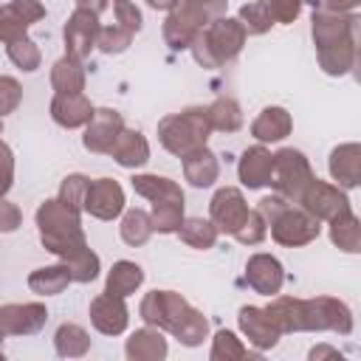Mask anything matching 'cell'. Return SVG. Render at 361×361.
<instances>
[{
    "label": "cell",
    "mask_w": 361,
    "mask_h": 361,
    "mask_svg": "<svg viewBox=\"0 0 361 361\" xmlns=\"http://www.w3.org/2000/svg\"><path fill=\"white\" fill-rule=\"evenodd\" d=\"M71 282H73V279H71V271H68L65 262L37 268V271H31V276H28V288H31L34 293H39V296H56V293H62Z\"/></svg>",
    "instance_id": "obj_31"
},
{
    "label": "cell",
    "mask_w": 361,
    "mask_h": 361,
    "mask_svg": "<svg viewBox=\"0 0 361 361\" xmlns=\"http://www.w3.org/2000/svg\"><path fill=\"white\" fill-rule=\"evenodd\" d=\"M0 358H3V336H0Z\"/></svg>",
    "instance_id": "obj_53"
},
{
    "label": "cell",
    "mask_w": 361,
    "mask_h": 361,
    "mask_svg": "<svg viewBox=\"0 0 361 361\" xmlns=\"http://www.w3.org/2000/svg\"><path fill=\"white\" fill-rule=\"evenodd\" d=\"M299 206H302L307 214H313L316 220H333L336 214H341V212L350 209V197L344 195V189L313 178V180L305 186V192H302V197H299Z\"/></svg>",
    "instance_id": "obj_9"
},
{
    "label": "cell",
    "mask_w": 361,
    "mask_h": 361,
    "mask_svg": "<svg viewBox=\"0 0 361 361\" xmlns=\"http://www.w3.org/2000/svg\"><path fill=\"white\" fill-rule=\"evenodd\" d=\"M76 8H85V11H93L96 17L107 8V0H76Z\"/></svg>",
    "instance_id": "obj_50"
},
{
    "label": "cell",
    "mask_w": 361,
    "mask_h": 361,
    "mask_svg": "<svg viewBox=\"0 0 361 361\" xmlns=\"http://www.w3.org/2000/svg\"><path fill=\"white\" fill-rule=\"evenodd\" d=\"M147 3H149L152 8H166V11H169V8H175L178 0H147Z\"/></svg>",
    "instance_id": "obj_52"
},
{
    "label": "cell",
    "mask_w": 361,
    "mask_h": 361,
    "mask_svg": "<svg viewBox=\"0 0 361 361\" xmlns=\"http://www.w3.org/2000/svg\"><path fill=\"white\" fill-rule=\"evenodd\" d=\"M127 358L133 361H161L166 355V338L158 327H141L127 338Z\"/></svg>",
    "instance_id": "obj_26"
},
{
    "label": "cell",
    "mask_w": 361,
    "mask_h": 361,
    "mask_svg": "<svg viewBox=\"0 0 361 361\" xmlns=\"http://www.w3.org/2000/svg\"><path fill=\"white\" fill-rule=\"evenodd\" d=\"M180 161H183V175H186V180H189L192 186H197V189L212 186V183L217 180V175H220L217 155H214L209 147H200V149L183 155Z\"/></svg>",
    "instance_id": "obj_24"
},
{
    "label": "cell",
    "mask_w": 361,
    "mask_h": 361,
    "mask_svg": "<svg viewBox=\"0 0 361 361\" xmlns=\"http://www.w3.org/2000/svg\"><path fill=\"white\" fill-rule=\"evenodd\" d=\"M93 104L85 93H56L51 99V118L59 124V127H85L93 116Z\"/></svg>",
    "instance_id": "obj_20"
},
{
    "label": "cell",
    "mask_w": 361,
    "mask_h": 361,
    "mask_svg": "<svg viewBox=\"0 0 361 361\" xmlns=\"http://www.w3.org/2000/svg\"><path fill=\"white\" fill-rule=\"evenodd\" d=\"M324 355H333V358H336V355H341V353L333 350V347H327V344H319V347L310 350V358H313V361H316V358H324Z\"/></svg>",
    "instance_id": "obj_51"
},
{
    "label": "cell",
    "mask_w": 361,
    "mask_h": 361,
    "mask_svg": "<svg viewBox=\"0 0 361 361\" xmlns=\"http://www.w3.org/2000/svg\"><path fill=\"white\" fill-rule=\"evenodd\" d=\"M358 3L361 0H324L322 8H327V11H353Z\"/></svg>",
    "instance_id": "obj_49"
},
{
    "label": "cell",
    "mask_w": 361,
    "mask_h": 361,
    "mask_svg": "<svg viewBox=\"0 0 361 361\" xmlns=\"http://www.w3.org/2000/svg\"><path fill=\"white\" fill-rule=\"evenodd\" d=\"M37 228H39V240L42 245L56 254L62 262L76 259L82 251H87V240L82 231V220L79 212L71 209L68 203H62L59 197H51L45 203H39L37 209Z\"/></svg>",
    "instance_id": "obj_3"
},
{
    "label": "cell",
    "mask_w": 361,
    "mask_h": 361,
    "mask_svg": "<svg viewBox=\"0 0 361 361\" xmlns=\"http://www.w3.org/2000/svg\"><path fill=\"white\" fill-rule=\"evenodd\" d=\"M45 17V6L39 0H11L0 6V42L23 39L25 31Z\"/></svg>",
    "instance_id": "obj_10"
},
{
    "label": "cell",
    "mask_w": 361,
    "mask_h": 361,
    "mask_svg": "<svg viewBox=\"0 0 361 361\" xmlns=\"http://www.w3.org/2000/svg\"><path fill=\"white\" fill-rule=\"evenodd\" d=\"M310 31H313V45H316V56L324 73L330 76H344L355 68L358 59V17L350 11H327L322 8V3H316L313 8V20H310Z\"/></svg>",
    "instance_id": "obj_1"
},
{
    "label": "cell",
    "mask_w": 361,
    "mask_h": 361,
    "mask_svg": "<svg viewBox=\"0 0 361 361\" xmlns=\"http://www.w3.org/2000/svg\"><path fill=\"white\" fill-rule=\"evenodd\" d=\"M133 189H135L141 197L152 200V203L183 200V189H180L175 180L164 178V175H135V178H133Z\"/></svg>",
    "instance_id": "obj_29"
},
{
    "label": "cell",
    "mask_w": 361,
    "mask_h": 361,
    "mask_svg": "<svg viewBox=\"0 0 361 361\" xmlns=\"http://www.w3.org/2000/svg\"><path fill=\"white\" fill-rule=\"evenodd\" d=\"M152 231L158 234H175L178 226L183 223V200H166V203H152Z\"/></svg>",
    "instance_id": "obj_36"
},
{
    "label": "cell",
    "mask_w": 361,
    "mask_h": 361,
    "mask_svg": "<svg viewBox=\"0 0 361 361\" xmlns=\"http://www.w3.org/2000/svg\"><path fill=\"white\" fill-rule=\"evenodd\" d=\"M299 330H333L338 336L353 333V313L341 299L333 296H316L302 299L299 305Z\"/></svg>",
    "instance_id": "obj_8"
},
{
    "label": "cell",
    "mask_w": 361,
    "mask_h": 361,
    "mask_svg": "<svg viewBox=\"0 0 361 361\" xmlns=\"http://www.w3.org/2000/svg\"><path fill=\"white\" fill-rule=\"evenodd\" d=\"M313 169H310V161L305 158V152L293 149V147H285L274 155V169H271V186L276 189V195H282L285 200H293L299 203L305 186L313 180Z\"/></svg>",
    "instance_id": "obj_7"
},
{
    "label": "cell",
    "mask_w": 361,
    "mask_h": 361,
    "mask_svg": "<svg viewBox=\"0 0 361 361\" xmlns=\"http://www.w3.org/2000/svg\"><path fill=\"white\" fill-rule=\"evenodd\" d=\"M265 234H268L265 217H262L257 209H251V212H248V217L243 220V226L234 231V240H237V243H243V245H257V243H262V240H265Z\"/></svg>",
    "instance_id": "obj_41"
},
{
    "label": "cell",
    "mask_w": 361,
    "mask_h": 361,
    "mask_svg": "<svg viewBox=\"0 0 361 361\" xmlns=\"http://www.w3.org/2000/svg\"><path fill=\"white\" fill-rule=\"evenodd\" d=\"M121 130H124L121 113H118V110H110V107H99V110H93L90 121L85 124V138H82V144H85L87 152L107 155Z\"/></svg>",
    "instance_id": "obj_15"
},
{
    "label": "cell",
    "mask_w": 361,
    "mask_h": 361,
    "mask_svg": "<svg viewBox=\"0 0 361 361\" xmlns=\"http://www.w3.org/2000/svg\"><path fill=\"white\" fill-rule=\"evenodd\" d=\"M290 127H293L290 113H288L285 107L271 104V107H265V110L254 118L251 135H254L257 141H282V138L290 135Z\"/></svg>",
    "instance_id": "obj_25"
},
{
    "label": "cell",
    "mask_w": 361,
    "mask_h": 361,
    "mask_svg": "<svg viewBox=\"0 0 361 361\" xmlns=\"http://www.w3.org/2000/svg\"><path fill=\"white\" fill-rule=\"evenodd\" d=\"M54 347L62 358H82L87 350H90V336L73 324V322H65L56 327V336H54Z\"/></svg>",
    "instance_id": "obj_33"
},
{
    "label": "cell",
    "mask_w": 361,
    "mask_h": 361,
    "mask_svg": "<svg viewBox=\"0 0 361 361\" xmlns=\"http://www.w3.org/2000/svg\"><path fill=\"white\" fill-rule=\"evenodd\" d=\"M118 228H121V240L135 248V245H144V243L149 240V234H152V220H149V214H147L144 209H127Z\"/></svg>",
    "instance_id": "obj_35"
},
{
    "label": "cell",
    "mask_w": 361,
    "mask_h": 361,
    "mask_svg": "<svg viewBox=\"0 0 361 361\" xmlns=\"http://www.w3.org/2000/svg\"><path fill=\"white\" fill-rule=\"evenodd\" d=\"M6 54H8V59H11L17 68H23V71H28V73H31V71H37V68H39V62H42L39 48H37L28 37L8 42V45H6Z\"/></svg>",
    "instance_id": "obj_38"
},
{
    "label": "cell",
    "mask_w": 361,
    "mask_h": 361,
    "mask_svg": "<svg viewBox=\"0 0 361 361\" xmlns=\"http://www.w3.org/2000/svg\"><path fill=\"white\" fill-rule=\"evenodd\" d=\"M51 85L56 93H82L85 90V68L82 59L65 54L51 68Z\"/></svg>",
    "instance_id": "obj_27"
},
{
    "label": "cell",
    "mask_w": 361,
    "mask_h": 361,
    "mask_svg": "<svg viewBox=\"0 0 361 361\" xmlns=\"http://www.w3.org/2000/svg\"><path fill=\"white\" fill-rule=\"evenodd\" d=\"M209 25V20L203 14H197L195 8L175 3V8H169V17L164 23V39L172 51H183L195 42V37Z\"/></svg>",
    "instance_id": "obj_11"
},
{
    "label": "cell",
    "mask_w": 361,
    "mask_h": 361,
    "mask_svg": "<svg viewBox=\"0 0 361 361\" xmlns=\"http://www.w3.org/2000/svg\"><path fill=\"white\" fill-rule=\"evenodd\" d=\"M99 17L93 11H85V8H76L68 23H65V54L76 56V59H85L90 56V51L96 48V39H99Z\"/></svg>",
    "instance_id": "obj_14"
},
{
    "label": "cell",
    "mask_w": 361,
    "mask_h": 361,
    "mask_svg": "<svg viewBox=\"0 0 361 361\" xmlns=\"http://www.w3.org/2000/svg\"><path fill=\"white\" fill-rule=\"evenodd\" d=\"M133 37H135V34H130L127 28H121V25H110V28H102V31H99L96 45H99L104 54H121V51L130 48Z\"/></svg>",
    "instance_id": "obj_43"
},
{
    "label": "cell",
    "mask_w": 361,
    "mask_h": 361,
    "mask_svg": "<svg viewBox=\"0 0 361 361\" xmlns=\"http://www.w3.org/2000/svg\"><path fill=\"white\" fill-rule=\"evenodd\" d=\"M240 23H243L245 34H265V31L274 25V17H271V8H268V0L245 3V6L240 8Z\"/></svg>",
    "instance_id": "obj_37"
},
{
    "label": "cell",
    "mask_w": 361,
    "mask_h": 361,
    "mask_svg": "<svg viewBox=\"0 0 361 361\" xmlns=\"http://www.w3.org/2000/svg\"><path fill=\"white\" fill-rule=\"evenodd\" d=\"M90 322L99 333L104 336H118L127 330V322H130V310L124 305V296H113V293H99L93 302H90Z\"/></svg>",
    "instance_id": "obj_17"
},
{
    "label": "cell",
    "mask_w": 361,
    "mask_h": 361,
    "mask_svg": "<svg viewBox=\"0 0 361 361\" xmlns=\"http://www.w3.org/2000/svg\"><path fill=\"white\" fill-rule=\"evenodd\" d=\"M0 133H3V118H0Z\"/></svg>",
    "instance_id": "obj_54"
},
{
    "label": "cell",
    "mask_w": 361,
    "mask_h": 361,
    "mask_svg": "<svg viewBox=\"0 0 361 361\" xmlns=\"http://www.w3.org/2000/svg\"><path fill=\"white\" fill-rule=\"evenodd\" d=\"M116 25L127 28L130 34H135L141 28V11L133 0H116Z\"/></svg>",
    "instance_id": "obj_45"
},
{
    "label": "cell",
    "mask_w": 361,
    "mask_h": 361,
    "mask_svg": "<svg viewBox=\"0 0 361 361\" xmlns=\"http://www.w3.org/2000/svg\"><path fill=\"white\" fill-rule=\"evenodd\" d=\"M85 212H90L96 220H116L124 212V189L113 178H96L87 183L85 195Z\"/></svg>",
    "instance_id": "obj_16"
},
{
    "label": "cell",
    "mask_w": 361,
    "mask_h": 361,
    "mask_svg": "<svg viewBox=\"0 0 361 361\" xmlns=\"http://www.w3.org/2000/svg\"><path fill=\"white\" fill-rule=\"evenodd\" d=\"M141 282H144V268H141L138 262L118 259V262L110 268V274H107L104 290L113 293V296H130V293H135V290L141 288Z\"/></svg>",
    "instance_id": "obj_28"
},
{
    "label": "cell",
    "mask_w": 361,
    "mask_h": 361,
    "mask_svg": "<svg viewBox=\"0 0 361 361\" xmlns=\"http://www.w3.org/2000/svg\"><path fill=\"white\" fill-rule=\"evenodd\" d=\"M107 155H113V161L118 164V166H124V169H135V166H144L147 161H149V144H147V138L138 133V130H121L118 133V138L113 141V147H110V152Z\"/></svg>",
    "instance_id": "obj_22"
},
{
    "label": "cell",
    "mask_w": 361,
    "mask_h": 361,
    "mask_svg": "<svg viewBox=\"0 0 361 361\" xmlns=\"http://www.w3.org/2000/svg\"><path fill=\"white\" fill-rule=\"evenodd\" d=\"M65 265H68L73 282H93V279L99 276V254L90 251V248L82 251L76 259H71V262H65Z\"/></svg>",
    "instance_id": "obj_42"
},
{
    "label": "cell",
    "mask_w": 361,
    "mask_h": 361,
    "mask_svg": "<svg viewBox=\"0 0 361 361\" xmlns=\"http://www.w3.org/2000/svg\"><path fill=\"white\" fill-rule=\"evenodd\" d=\"M178 3L195 8L197 14H203V17L212 23L214 17H223V14H226V3H228V0H178Z\"/></svg>",
    "instance_id": "obj_47"
},
{
    "label": "cell",
    "mask_w": 361,
    "mask_h": 361,
    "mask_svg": "<svg viewBox=\"0 0 361 361\" xmlns=\"http://www.w3.org/2000/svg\"><path fill=\"white\" fill-rule=\"evenodd\" d=\"M23 102V87L14 76H0V118L14 113Z\"/></svg>",
    "instance_id": "obj_44"
},
{
    "label": "cell",
    "mask_w": 361,
    "mask_h": 361,
    "mask_svg": "<svg viewBox=\"0 0 361 361\" xmlns=\"http://www.w3.org/2000/svg\"><path fill=\"white\" fill-rule=\"evenodd\" d=\"M330 240H333V245H338L347 254L361 251V223L353 214V209H347L330 220Z\"/></svg>",
    "instance_id": "obj_30"
},
{
    "label": "cell",
    "mask_w": 361,
    "mask_h": 361,
    "mask_svg": "<svg viewBox=\"0 0 361 361\" xmlns=\"http://www.w3.org/2000/svg\"><path fill=\"white\" fill-rule=\"evenodd\" d=\"M248 212H251V209H248L243 192L234 189V186L217 189L214 197H212V206H209V214H212L214 228L223 231V234H231V237H234V231L243 226V220L248 217Z\"/></svg>",
    "instance_id": "obj_12"
},
{
    "label": "cell",
    "mask_w": 361,
    "mask_h": 361,
    "mask_svg": "<svg viewBox=\"0 0 361 361\" xmlns=\"http://www.w3.org/2000/svg\"><path fill=\"white\" fill-rule=\"evenodd\" d=\"M138 316L158 330H169L180 344L186 347H197L206 333H209V322L200 310H195L180 293L175 290H149L141 299Z\"/></svg>",
    "instance_id": "obj_2"
},
{
    "label": "cell",
    "mask_w": 361,
    "mask_h": 361,
    "mask_svg": "<svg viewBox=\"0 0 361 361\" xmlns=\"http://www.w3.org/2000/svg\"><path fill=\"white\" fill-rule=\"evenodd\" d=\"M206 116H209L212 130H220V133H237L243 127V110H240V104L231 96L214 99L206 107Z\"/></svg>",
    "instance_id": "obj_32"
},
{
    "label": "cell",
    "mask_w": 361,
    "mask_h": 361,
    "mask_svg": "<svg viewBox=\"0 0 361 361\" xmlns=\"http://www.w3.org/2000/svg\"><path fill=\"white\" fill-rule=\"evenodd\" d=\"M245 37L248 34H245L243 23L223 14V17H214L195 37V42L189 48H192V56H195L197 65H203V68H220V65L231 62L243 51Z\"/></svg>",
    "instance_id": "obj_5"
},
{
    "label": "cell",
    "mask_w": 361,
    "mask_h": 361,
    "mask_svg": "<svg viewBox=\"0 0 361 361\" xmlns=\"http://www.w3.org/2000/svg\"><path fill=\"white\" fill-rule=\"evenodd\" d=\"M209 133H212V124H209L206 107H186V110L164 116L158 121V138H161L164 149L178 158L206 147Z\"/></svg>",
    "instance_id": "obj_6"
},
{
    "label": "cell",
    "mask_w": 361,
    "mask_h": 361,
    "mask_svg": "<svg viewBox=\"0 0 361 361\" xmlns=\"http://www.w3.org/2000/svg\"><path fill=\"white\" fill-rule=\"evenodd\" d=\"M245 282L262 296H276L282 282H285L282 262L276 257H271V254H254L245 262Z\"/></svg>",
    "instance_id": "obj_18"
},
{
    "label": "cell",
    "mask_w": 361,
    "mask_h": 361,
    "mask_svg": "<svg viewBox=\"0 0 361 361\" xmlns=\"http://www.w3.org/2000/svg\"><path fill=\"white\" fill-rule=\"evenodd\" d=\"M237 322H240V330L248 336V341H251L254 347H259V350H268V347H274V344L282 338L279 327L274 324V319L268 316L265 307L243 305L240 313H237Z\"/></svg>",
    "instance_id": "obj_19"
},
{
    "label": "cell",
    "mask_w": 361,
    "mask_h": 361,
    "mask_svg": "<svg viewBox=\"0 0 361 361\" xmlns=\"http://www.w3.org/2000/svg\"><path fill=\"white\" fill-rule=\"evenodd\" d=\"M48 310L39 302L0 305V336H34L45 327Z\"/></svg>",
    "instance_id": "obj_13"
},
{
    "label": "cell",
    "mask_w": 361,
    "mask_h": 361,
    "mask_svg": "<svg viewBox=\"0 0 361 361\" xmlns=\"http://www.w3.org/2000/svg\"><path fill=\"white\" fill-rule=\"evenodd\" d=\"M257 212L265 217V226L271 228V237L279 245L296 248V245H307L319 237L322 231V220H316L313 214H307L302 206H290L282 195H271L262 197Z\"/></svg>",
    "instance_id": "obj_4"
},
{
    "label": "cell",
    "mask_w": 361,
    "mask_h": 361,
    "mask_svg": "<svg viewBox=\"0 0 361 361\" xmlns=\"http://www.w3.org/2000/svg\"><path fill=\"white\" fill-rule=\"evenodd\" d=\"M245 355H248V350L240 344V338L231 330H217L214 333V344H212V353H209L212 361H234V358H245Z\"/></svg>",
    "instance_id": "obj_39"
},
{
    "label": "cell",
    "mask_w": 361,
    "mask_h": 361,
    "mask_svg": "<svg viewBox=\"0 0 361 361\" xmlns=\"http://www.w3.org/2000/svg\"><path fill=\"white\" fill-rule=\"evenodd\" d=\"M87 183H90V178H85V175H68V178L62 180V186H59V200L68 203L71 209L82 212V209H85Z\"/></svg>",
    "instance_id": "obj_40"
},
{
    "label": "cell",
    "mask_w": 361,
    "mask_h": 361,
    "mask_svg": "<svg viewBox=\"0 0 361 361\" xmlns=\"http://www.w3.org/2000/svg\"><path fill=\"white\" fill-rule=\"evenodd\" d=\"M20 223H23V212H20L11 200L0 197V231H3V234L17 231V228H20Z\"/></svg>",
    "instance_id": "obj_46"
},
{
    "label": "cell",
    "mask_w": 361,
    "mask_h": 361,
    "mask_svg": "<svg viewBox=\"0 0 361 361\" xmlns=\"http://www.w3.org/2000/svg\"><path fill=\"white\" fill-rule=\"evenodd\" d=\"M11 180H14V155L8 144L0 141V197L11 189Z\"/></svg>",
    "instance_id": "obj_48"
},
{
    "label": "cell",
    "mask_w": 361,
    "mask_h": 361,
    "mask_svg": "<svg viewBox=\"0 0 361 361\" xmlns=\"http://www.w3.org/2000/svg\"><path fill=\"white\" fill-rule=\"evenodd\" d=\"M330 175L338 186H358L361 180V147L355 141L350 144H341L330 152Z\"/></svg>",
    "instance_id": "obj_23"
},
{
    "label": "cell",
    "mask_w": 361,
    "mask_h": 361,
    "mask_svg": "<svg viewBox=\"0 0 361 361\" xmlns=\"http://www.w3.org/2000/svg\"><path fill=\"white\" fill-rule=\"evenodd\" d=\"M271 169H274V155L257 144V147H248L240 158V166H237V175L243 180V186L248 189H262L271 183Z\"/></svg>",
    "instance_id": "obj_21"
},
{
    "label": "cell",
    "mask_w": 361,
    "mask_h": 361,
    "mask_svg": "<svg viewBox=\"0 0 361 361\" xmlns=\"http://www.w3.org/2000/svg\"><path fill=\"white\" fill-rule=\"evenodd\" d=\"M217 234L220 231L214 228V223L212 220H203V217H189V220H183L178 226L180 243H186L189 248H200V251L212 248L217 243Z\"/></svg>",
    "instance_id": "obj_34"
}]
</instances>
